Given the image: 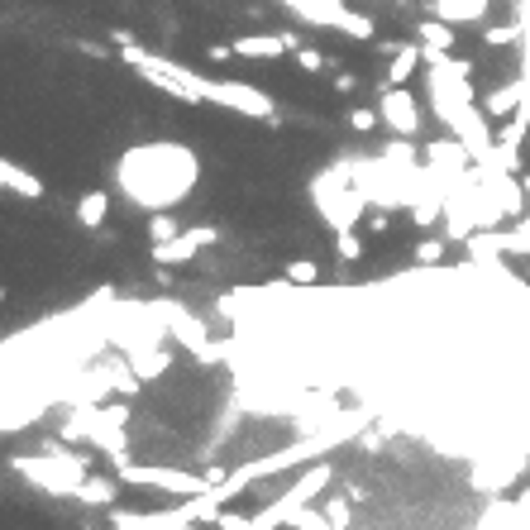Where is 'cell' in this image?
Masks as SVG:
<instances>
[{
  "label": "cell",
  "mask_w": 530,
  "mask_h": 530,
  "mask_svg": "<svg viewBox=\"0 0 530 530\" xmlns=\"http://www.w3.org/2000/svg\"><path fill=\"white\" fill-rule=\"evenodd\" d=\"M201 181V158L187 144H135L115 163V187L139 210H177Z\"/></svg>",
  "instance_id": "1"
},
{
  "label": "cell",
  "mask_w": 530,
  "mask_h": 530,
  "mask_svg": "<svg viewBox=\"0 0 530 530\" xmlns=\"http://www.w3.org/2000/svg\"><path fill=\"white\" fill-rule=\"evenodd\" d=\"M120 58H125L129 68H135L153 91L172 96V101L201 106V101H206V91H210V77L191 72V68H181V62L163 58V53H148V48H139V43H125V48H120Z\"/></svg>",
  "instance_id": "2"
},
{
  "label": "cell",
  "mask_w": 530,
  "mask_h": 530,
  "mask_svg": "<svg viewBox=\"0 0 530 530\" xmlns=\"http://www.w3.org/2000/svg\"><path fill=\"white\" fill-rule=\"evenodd\" d=\"M14 473H20L24 483L53 492V497H77V488L91 478V463L77 459V454H62L58 444H48L43 454H20L14 459Z\"/></svg>",
  "instance_id": "3"
},
{
  "label": "cell",
  "mask_w": 530,
  "mask_h": 530,
  "mask_svg": "<svg viewBox=\"0 0 530 530\" xmlns=\"http://www.w3.org/2000/svg\"><path fill=\"white\" fill-rule=\"evenodd\" d=\"M311 196H316V210L330 229H354L363 220V206H368V196L354 187V172L349 168H330L311 181Z\"/></svg>",
  "instance_id": "4"
},
{
  "label": "cell",
  "mask_w": 530,
  "mask_h": 530,
  "mask_svg": "<svg viewBox=\"0 0 530 530\" xmlns=\"http://www.w3.org/2000/svg\"><path fill=\"white\" fill-rule=\"evenodd\" d=\"M330 478H335V469H330V463H311V469L296 478V483L277 497V502L268 507V511H258L254 516V530H273V525H292V516L296 511H302L306 502H316V497L330 488Z\"/></svg>",
  "instance_id": "5"
},
{
  "label": "cell",
  "mask_w": 530,
  "mask_h": 530,
  "mask_svg": "<svg viewBox=\"0 0 530 530\" xmlns=\"http://www.w3.org/2000/svg\"><path fill=\"white\" fill-rule=\"evenodd\" d=\"M283 5H292L306 24H316V29H335V34L363 39V43L373 39V20L358 14V10H349L344 0H283Z\"/></svg>",
  "instance_id": "6"
},
{
  "label": "cell",
  "mask_w": 530,
  "mask_h": 530,
  "mask_svg": "<svg viewBox=\"0 0 530 530\" xmlns=\"http://www.w3.org/2000/svg\"><path fill=\"white\" fill-rule=\"evenodd\" d=\"M120 483L129 488H153V492H172V497H196L210 492L215 478L210 473H181V469H148V463H120Z\"/></svg>",
  "instance_id": "7"
},
{
  "label": "cell",
  "mask_w": 530,
  "mask_h": 530,
  "mask_svg": "<svg viewBox=\"0 0 530 530\" xmlns=\"http://www.w3.org/2000/svg\"><path fill=\"white\" fill-rule=\"evenodd\" d=\"M206 106H225V110L248 115V120H263V125H277V120H283V115H277V106H273V96L258 91V87H248V81H210Z\"/></svg>",
  "instance_id": "8"
},
{
  "label": "cell",
  "mask_w": 530,
  "mask_h": 530,
  "mask_svg": "<svg viewBox=\"0 0 530 530\" xmlns=\"http://www.w3.org/2000/svg\"><path fill=\"white\" fill-rule=\"evenodd\" d=\"M377 115H383V129H392V135H402V139L421 135V106H416V96H411L406 87H387V81H383Z\"/></svg>",
  "instance_id": "9"
},
{
  "label": "cell",
  "mask_w": 530,
  "mask_h": 530,
  "mask_svg": "<svg viewBox=\"0 0 530 530\" xmlns=\"http://www.w3.org/2000/svg\"><path fill=\"white\" fill-rule=\"evenodd\" d=\"M206 244H215V225H191L181 235H172L168 244H153V263L158 268H177V263H191Z\"/></svg>",
  "instance_id": "10"
},
{
  "label": "cell",
  "mask_w": 530,
  "mask_h": 530,
  "mask_svg": "<svg viewBox=\"0 0 530 530\" xmlns=\"http://www.w3.org/2000/svg\"><path fill=\"white\" fill-rule=\"evenodd\" d=\"M163 325H168L172 335H177L181 344H187V349H191L196 358H201V363H210V358H215V344H210V335H206V325L196 321L191 311H181V306H168V321H163Z\"/></svg>",
  "instance_id": "11"
},
{
  "label": "cell",
  "mask_w": 530,
  "mask_h": 530,
  "mask_svg": "<svg viewBox=\"0 0 530 530\" xmlns=\"http://www.w3.org/2000/svg\"><path fill=\"white\" fill-rule=\"evenodd\" d=\"M296 34H244L235 39V53L239 58H258V62H268V58H283V53H296Z\"/></svg>",
  "instance_id": "12"
},
{
  "label": "cell",
  "mask_w": 530,
  "mask_h": 530,
  "mask_svg": "<svg viewBox=\"0 0 530 530\" xmlns=\"http://www.w3.org/2000/svg\"><path fill=\"white\" fill-rule=\"evenodd\" d=\"M0 187H5V191H14V196H24V201H43V181L34 177V172H29V168H20V163H14V158H5V163H0Z\"/></svg>",
  "instance_id": "13"
},
{
  "label": "cell",
  "mask_w": 530,
  "mask_h": 530,
  "mask_svg": "<svg viewBox=\"0 0 530 530\" xmlns=\"http://www.w3.org/2000/svg\"><path fill=\"white\" fill-rule=\"evenodd\" d=\"M430 14H440L450 24H483L488 0H430Z\"/></svg>",
  "instance_id": "14"
},
{
  "label": "cell",
  "mask_w": 530,
  "mask_h": 530,
  "mask_svg": "<svg viewBox=\"0 0 530 530\" xmlns=\"http://www.w3.org/2000/svg\"><path fill=\"white\" fill-rule=\"evenodd\" d=\"M530 101V81L521 77V81H507V87H497V91H488V101H483V110L492 115H511V110H521Z\"/></svg>",
  "instance_id": "15"
},
{
  "label": "cell",
  "mask_w": 530,
  "mask_h": 530,
  "mask_svg": "<svg viewBox=\"0 0 530 530\" xmlns=\"http://www.w3.org/2000/svg\"><path fill=\"white\" fill-rule=\"evenodd\" d=\"M416 39H421L425 53H450V48H454V24L440 20V14H430V20L416 24Z\"/></svg>",
  "instance_id": "16"
},
{
  "label": "cell",
  "mask_w": 530,
  "mask_h": 530,
  "mask_svg": "<svg viewBox=\"0 0 530 530\" xmlns=\"http://www.w3.org/2000/svg\"><path fill=\"white\" fill-rule=\"evenodd\" d=\"M168 354H163V349H129V373H135V377H144V383H148V377H158V373H168Z\"/></svg>",
  "instance_id": "17"
},
{
  "label": "cell",
  "mask_w": 530,
  "mask_h": 530,
  "mask_svg": "<svg viewBox=\"0 0 530 530\" xmlns=\"http://www.w3.org/2000/svg\"><path fill=\"white\" fill-rule=\"evenodd\" d=\"M77 502H87V507H115V483L101 473H91L87 483L77 488Z\"/></svg>",
  "instance_id": "18"
},
{
  "label": "cell",
  "mask_w": 530,
  "mask_h": 530,
  "mask_svg": "<svg viewBox=\"0 0 530 530\" xmlns=\"http://www.w3.org/2000/svg\"><path fill=\"white\" fill-rule=\"evenodd\" d=\"M106 210H110V196L106 191H87L77 201V220L87 225V229H96V225H106Z\"/></svg>",
  "instance_id": "19"
},
{
  "label": "cell",
  "mask_w": 530,
  "mask_h": 530,
  "mask_svg": "<svg viewBox=\"0 0 530 530\" xmlns=\"http://www.w3.org/2000/svg\"><path fill=\"white\" fill-rule=\"evenodd\" d=\"M478 525H521V511H516V502H502V497H497L483 516H478Z\"/></svg>",
  "instance_id": "20"
},
{
  "label": "cell",
  "mask_w": 530,
  "mask_h": 530,
  "mask_svg": "<svg viewBox=\"0 0 530 530\" xmlns=\"http://www.w3.org/2000/svg\"><path fill=\"white\" fill-rule=\"evenodd\" d=\"M283 277H287L292 287H311V283H321V268L311 258H292L287 268H283Z\"/></svg>",
  "instance_id": "21"
},
{
  "label": "cell",
  "mask_w": 530,
  "mask_h": 530,
  "mask_svg": "<svg viewBox=\"0 0 530 530\" xmlns=\"http://www.w3.org/2000/svg\"><path fill=\"white\" fill-rule=\"evenodd\" d=\"M172 235H181L177 215H172V210H153V220H148V239H153V244H168Z\"/></svg>",
  "instance_id": "22"
},
{
  "label": "cell",
  "mask_w": 530,
  "mask_h": 530,
  "mask_svg": "<svg viewBox=\"0 0 530 530\" xmlns=\"http://www.w3.org/2000/svg\"><path fill=\"white\" fill-rule=\"evenodd\" d=\"M335 248H339V258H344V263L363 258V239L354 235V229H335Z\"/></svg>",
  "instance_id": "23"
},
{
  "label": "cell",
  "mask_w": 530,
  "mask_h": 530,
  "mask_svg": "<svg viewBox=\"0 0 530 530\" xmlns=\"http://www.w3.org/2000/svg\"><path fill=\"white\" fill-rule=\"evenodd\" d=\"M321 511H325L330 525H354V511H349V502H344V497H330Z\"/></svg>",
  "instance_id": "24"
},
{
  "label": "cell",
  "mask_w": 530,
  "mask_h": 530,
  "mask_svg": "<svg viewBox=\"0 0 530 530\" xmlns=\"http://www.w3.org/2000/svg\"><path fill=\"white\" fill-rule=\"evenodd\" d=\"M521 39H525L521 20H516V24H497V29H488V43H492V48H502V43H521Z\"/></svg>",
  "instance_id": "25"
},
{
  "label": "cell",
  "mask_w": 530,
  "mask_h": 530,
  "mask_svg": "<svg viewBox=\"0 0 530 530\" xmlns=\"http://www.w3.org/2000/svg\"><path fill=\"white\" fill-rule=\"evenodd\" d=\"M349 125L358 129V135H373V129L383 125V115H377V110H363V106H358V110H349Z\"/></svg>",
  "instance_id": "26"
},
{
  "label": "cell",
  "mask_w": 530,
  "mask_h": 530,
  "mask_svg": "<svg viewBox=\"0 0 530 530\" xmlns=\"http://www.w3.org/2000/svg\"><path fill=\"white\" fill-rule=\"evenodd\" d=\"M296 62H302L306 72H325V53H321V48H311V43L296 48Z\"/></svg>",
  "instance_id": "27"
},
{
  "label": "cell",
  "mask_w": 530,
  "mask_h": 530,
  "mask_svg": "<svg viewBox=\"0 0 530 530\" xmlns=\"http://www.w3.org/2000/svg\"><path fill=\"white\" fill-rule=\"evenodd\" d=\"M521 29H525V39H521V58H525L521 68H525V72H521V77L530 81V0H521Z\"/></svg>",
  "instance_id": "28"
},
{
  "label": "cell",
  "mask_w": 530,
  "mask_h": 530,
  "mask_svg": "<svg viewBox=\"0 0 530 530\" xmlns=\"http://www.w3.org/2000/svg\"><path fill=\"white\" fill-rule=\"evenodd\" d=\"M444 258V239H421L416 244V263H440Z\"/></svg>",
  "instance_id": "29"
},
{
  "label": "cell",
  "mask_w": 530,
  "mask_h": 530,
  "mask_svg": "<svg viewBox=\"0 0 530 530\" xmlns=\"http://www.w3.org/2000/svg\"><path fill=\"white\" fill-rule=\"evenodd\" d=\"M215 525H225V530H248V525H254V516H235V511H220V516H215Z\"/></svg>",
  "instance_id": "30"
},
{
  "label": "cell",
  "mask_w": 530,
  "mask_h": 530,
  "mask_svg": "<svg viewBox=\"0 0 530 530\" xmlns=\"http://www.w3.org/2000/svg\"><path fill=\"white\" fill-rule=\"evenodd\" d=\"M516 511H521V525H530V488L516 497Z\"/></svg>",
  "instance_id": "31"
}]
</instances>
